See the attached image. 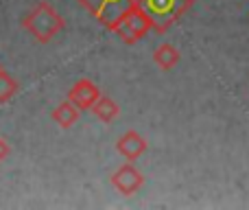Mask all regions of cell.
I'll return each instance as SVG.
<instances>
[{"label": "cell", "mask_w": 249, "mask_h": 210, "mask_svg": "<svg viewBox=\"0 0 249 210\" xmlns=\"http://www.w3.org/2000/svg\"><path fill=\"white\" fill-rule=\"evenodd\" d=\"M90 112L99 120H103V123H112V120L116 118L118 114H121V107H118V103L112 99V96L101 95L99 99H96V103L90 107Z\"/></svg>", "instance_id": "10"}, {"label": "cell", "mask_w": 249, "mask_h": 210, "mask_svg": "<svg viewBox=\"0 0 249 210\" xmlns=\"http://www.w3.org/2000/svg\"><path fill=\"white\" fill-rule=\"evenodd\" d=\"M114 33L121 38L123 44L131 46V44L140 42L149 31H155V22L151 20V16L140 7L138 2H131L129 9L118 18L116 26H114Z\"/></svg>", "instance_id": "2"}, {"label": "cell", "mask_w": 249, "mask_h": 210, "mask_svg": "<svg viewBox=\"0 0 249 210\" xmlns=\"http://www.w3.org/2000/svg\"><path fill=\"white\" fill-rule=\"evenodd\" d=\"M18 92V81L0 68V103H9Z\"/></svg>", "instance_id": "11"}, {"label": "cell", "mask_w": 249, "mask_h": 210, "mask_svg": "<svg viewBox=\"0 0 249 210\" xmlns=\"http://www.w3.org/2000/svg\"><path fill=\"white\" fill-rule=\"evenodd\" d=\"M133 2H138L151 16V20L155 22V31L164 33L193 7L195 0H133Z\"/></svg>", "instance_id": "3"}, {"label": "cell", "mask_w": 249, "mask_h": 210, "mask_svg": "<svg viewBox=\"0 0 249 210\" xmlns=\"http://www.w3.org/2000/svg\"><path fill=\"white\" fill-rule=\"evenodd\" d=\"M94 20H99L109 31L116 26L118 18L129 9L133 0H77Z\"/></svg>", "instance_id": "4"}, {"label": "cell", "mask_w": 249, "mask_h": 210, "mask_svg": "<svg viewBox=\"0 0 249 210\" xmlns=\"http://www.w3.org/2000/svg\"><path fill=\"white\" fill-rule=\"evenodd\" d=\"M22 29L26 33H31L39 44H48L55 35H59L66 26V20L61 18V13H57L55 9L51 7V2L46 0H39L31 13H26L22 18Z\"/></svg>", "instance_id": "1"}, {"label": "cell", "mask_w": 249, "mask_h": 210, "mask_svg": "<svg viewBox=\"0 0 249 210\" xmlns=\"http://www.w3.org/2000/svg\"><path fill=\"white\" fill-rule=\"evenodd\" d=\"M179 51H177L173 44H160L153 53V61L160 70H173L179 64Z\"/></svg>", "instance_id": "9"}, {"label": "cell", "mask_w": 249, "mask_h": 210, "mask_svg": "<svg viewBox=\"0 0 249 210\" xmlns=\"http://www.w3.org/2000/svg\"><path fill=\"white\" fill-rule=\"evenodd\" d=\"M109 182H112V186L121 195H127V197H131L133 193H138V191L142 189V184H144V175H142V173L138 171L136 167H133V162H127V164L118 167L116 171L112 173Z\"/></svg>", "instance_id": "5"}, {"label": "cell", "mask_w": 249, "mask_h": 210, "mask_svg": "<svg viewBox=\"0 0 249 210\" xmlns=\"http://www.w3.org/2000/svg\"><path fill=\"white\" fill-rule=\"evenodd\" d=\"M146 147L149 145H146L144 136H140V134L133 132V129L124 132L116 142V151L127 160V162H136V160L146 151Z\"/></svg>", "instance_id": "7"}, {"label": "cell", "mask_w": 249, "mask_h": 210, "mask_svg": "<svg viewBox=\"0 0 249 210\" xmlns=\"http://www.w3.org/2000/svg\"><path fill=\"white\" fill-rule=\"evenodd\" d=\"M99 96H101L99 86H96L94 81H90V79H79V81L68 90V101L77 105L81 112L90 110V107L96 103Z\"/></svg>", "instance_id": "6"}, {"label": "cell", "mask_w": 249, "mask_h": 210, "mask_svg": "<svg viewBox=\"0 0 249 210\" xmlns=\"http://www.w3.org/2000/svg\"><path fill=\"white\" fill-rule=\"evenodd\" d=\"M9 153H11V147H9V142L4 140L2 136H0V162H2V160H7Z\"/></svg>", "instance_id": "12"}, {"label": "cell", "mask_w": 249, "mask_h": 210, "mask_svg": "<svg viewBox=\"0 0 249 210\" xmlns=\"http://www.w3.org/2000/svg\"><path fill=\"white\" fill-rule=\"evenodd\" d=\"M79 112H81V110H79L77 105L70 103V101L66 99L64 103H59L55 110H53L51 118L55 120V123L59 125L61 129H68V127H72V125L79 120Z\"/></svg>", "instance_id": "8"}]
</instances>
